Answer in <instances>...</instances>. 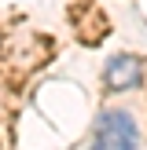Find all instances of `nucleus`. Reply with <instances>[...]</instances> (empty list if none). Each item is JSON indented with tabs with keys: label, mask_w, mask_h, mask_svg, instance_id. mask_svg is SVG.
Segmentation results:
<instances>
[{
	"label": "nucleus",
	"mask_w": 147,
	"mask_h": 150,
	"mask_svg": "<svg viewBox=\"0 0 147 150\" xmlns=\"http://www.w3.org/2000/svg\"><path fill=\"white\" fill-rule=\"evenodd\" d=\"M92 146H107V150H132V146H140L136 117L129 110H99V117L92 125Z\"/></svg>",
	"instance_id": "obj_1"
},
{
	"label": "nucleus",
	"mask_w": 147,
	"mask_h": 150,
	"mask_svg": "<svg viewBox=\"0 0 147 150\" xmlns=\"http://www.w3.org/2000/svg\"><path fill=\"white\" fill-rule=\"evenodd\" d=\"M147 77V66L140 55H110L103 66V88L107 92H136Z\"/></svg>",
	"instance_id": "obj_2"
}]
</instances>
